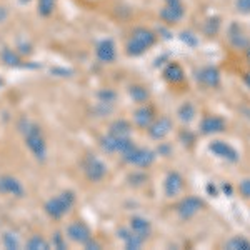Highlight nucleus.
<instances>
[{
    "instance_id": "2f4dec72",
    "label": "nucleus",
    "mask_w": 250,
    "mask_h": 250,
    "mask_svg": "<svg viewBox=\"0 0 250 250\" xmlns=\"http://www.w3.org/2000/svg\"><path fill=\"white\" fill-rule=\"evenodd\" d=\"M54 247L65 249V244H63V239H62V235H60V233H55V235H54Z\"/></svg>"
},
{
    "instance_id": "f3484780",
    "label": "nucleus",
    "mask_w": 250,
    "mask_h": 250,
    "mask_svg": "<svg viewBox=\"0 0 250 250\" xmlns=\"http://www.w3.org/2000/svg\"><path fill=\"white\" fill-rule=\"evenodd\" d=\"M128 229H130L135 235L142 237L144 240H147L148 235H150V232H152L150 222H148L147 219H142V217H134V219L130 220V227Z\"/></svg>"
},
{
    "instance_id": "a211bd4d",
    "label": "nucleus",
    "mask_w": 250,
    "mask_h": 250,
    "mask_svg": "<svg viewBox=\"0 0 250 250\" xmlns=\"http://www.w3.org/2000/svg\"><path fill=\"white\" fill-rule=\"evenodd\" d=\"M119 235H120V239L124 240L125 249H128V250H139L144 245V242H145L142 237L135 235L130 229H120Z\"/></svg>"
},
{
    "instance_id": "393cba45",
    "label": "nucleus",
    "mask_w": 250,
    "mask_h": 250,
    "mask_svg": "<svg viewBox=\"0 0 250 250\" xmlns=\"http://www.w3.org/2000/svg\"><path fill=\"white\" fill-rule=\"evenodd\" d=\"M128 94H130L132 100L137 104H144L148 100V97H150V94H148V90L142 85H132L130 90H128Z\"/></svg>"
},
{
    "instance_id": "1a4fd4ad",
    "label": "nucleus",
    "mask_w": 250,
    "mask_h": 250,
    "mask_svg": "<svg viewBox=\"0 0 250 250\" xmlns=\"http://www.w3.org/2000/svg\"><path fill=\"white\" fill-rule=\"evenodd\" d=\"M184 17V5L180 0H165V7L160 10V19L167 23H177Z\"/></svg>"
},
{
    "instance_id": "2eb2a0df",
    "label": "nucleus",
    "mask_w": 250,
    "mask_h": 250,
    "mask_svg": "<svg viewBox=\"0 0 250 250\" xmlns=\"http://www.w3.org/2000/svg\"><path fill=\"white\" fill-rule=\"evenodd\" d=\"M97 59L100 60L102 63H112L117 57V50H115V43L112 40H102V42L97 45L95 48Z\"/></svg>"
},
{
    "instance_id": "4c0bfd02",
    "label": "nucleus",
    "mask_w": 250,
    "mask_h": 250,
    "mask_svg": "<svg viewBox=\"0 0 250 250\" xmlns=\"http://www.w3.org/2000/svg\"><path fill=\"white\" fill-rule=\"evenodd\" d=\"M247 55H249V59H250V48H249V54Z\"/></svg>"
},
{
    "instance_id": "72a5a7b5",
    "label": "nucleus",
    "mask_w": 250,
    "mask_h": 250,
    "mask_svg": "<svg viewBox=\"0 0 250 250\" xmlns=\"http://www.w3.org/2000/svg\"><path fill=\"white\" fill-rule=\"evenodd\" d=\"M222 190H224L225 195H229V197H230L232 193H233V188H232L230 184H224V185H222Z\"/></svg>"
},
{
    "instance_id": "5701e85b",
    "label": "nucleus",
    "mask_w": 250,
    "mask_h": 250,
    "mask_svg": "<svg viewBox=\"0 0 250 250\" xmlns=\"http://www.w3.org/2000/svg\"><path fill=\"white\" fill-rule=\"evenodd\" d=\"M229 39H230L232 45H233V47H237V48H245V47H247V43H249V40L245 39V35L242 34V30H240L237 25H232L230 35H229Z\"/></svg>"
},
{
    "instance_id": "c756f323",
    "label": "nucleus",
    "mask_w": 250,
    "mask_h": 250,
    "mask_svg": "<svg viewBox=\"0 0 250 250\" xmlns=\"http://www.w3.org/2000/svg\"><path fill=\"white\" fill-rule=\"evenodd\" d=\"M239 192H240L242 197H245V199H250V177H249V179H244L239 184Z\"/></svg>"
},
{
    "instance_id": "a878e982",
    "label": "nucleus",
    "mask_w": 250,
    "mask_h": 250,
    "mask_svg": "<svg viewBox=\"0 0 250 250\" xmlns=\"http://www.w3.org/2000/svg\"><path fill=\"white\" fill-rule=\"evenodd\" d=\"M48 242L40 235H34L30 237L29 242H27V249L29 250H48Z\"/></svg>"
},
{
    "instance_id": "6e6552de",
    "label": "nucleus",
    "mask_w": 250,
    "mask_h": 250,
    "mask_svg": "<svg viewBox=\"0 0 250 250\" xmlns=\"http://www.w3.org/2000/svg\"><path fill=\"white\" fill-rule=\"evenodd\" d=\"M83 172H85L87 179L90 180V182H100V180L105 177L107 167L100 162L97 157L88 155L85 157V160H83Z\"/></svg>"
},
{
    "instance_id": "20e7f679",
    "label": "nucleus",
    "mask_w": 250,
    "mask_h": 250,
    "mask_svg": "<svg viewBox=\"0 0 250 250\" xmlns=\"http://www.w3.org/2000/svg\"><path fill=\"white\" fill-rule=\"evenodd\" d=\"M124 160L130 165H135V167H150L155 160V152L148 150V148H142V147H132L127 154H124Z\"/></svg>"
},
{
    "instance_id": "f704fd0d",
    "label": "nucleus",
    "mask_w": 250,
    "mask_h": 250,
    "mask_svg": "<svg viewBox=\"0 0 250 250\" xmlns=\"http://www.w3.org/2000/svg\"><path fill=\"white\" fill-rule=\"evenodd\" d=\"M207 190H208V193H210L212 197H217V187H215V185L208 184L207 185Z\"/></svg>"
},
{
    "instance_id": "9d476101",
    "label": "nucleus",
    "mask_w": 250,
    "mask_h": 250,
    "mask_svg": "<svg viewBox=\"0 0 250 250\" xmlns=\"http://www.w3.org/2000/svg\"><path fill=\"white\" fill-rule=\"evenodd\" d=\"M227 128V122L224 117L220 115H207L200 122V132L204 135H213V134H222Z\"/></svg>"
},
{
    "instance_id": "f8f14e48",
    "label": "nucleus",
    "mask_w": 250,
    "mask_h": 250,
    "mask_svg": "<svg viewBox=\"0 0 250 250\" xmlns=\"http://www.w3.org/2000/svg\"><path fill=\"white\" fill-rule=\"evenodd\" d=\"M67 237L77 244H85L92 239V233L83 222H74L67 227Z\"/></svg>"
},
{
    "instance_id": "f257e3e1",
    "label": "nucleus",
    "mask_w": 250,
    "mask_h": 250,
    "mask_svg": "<svg viewBox=\"0 0 250 250\" xmlns=\"http://www.w3.org/2000/svg\"><path fill=\"white\" fill-rule=\"evenodd\" d=\"M155 34L152 30L145 29V27H139V29H135L132 32L130 39H128L127 45V54L130 55V57H139V55H142L144 52H147L148 48L155 43Z\"/></svg>"
},
{
    "instance_id": "c85d7f7f",
    "label": "nucleus",
    "mask_w": 250,
    "mask_h": 250,
    "mask_svg": "<svg viewBox=\"0 0 250 250\" xmlns=\"http://www.w3.org/2000/svg\"><path fill=\"white\" fill-rule=\"evenodd\" d=\"M3 245H5V249H9V250H17L20 247L19 239L10 232H7L5 235H3Z\"/></svg>"
},
{
    "instance_id": "4be33fe9",
    "label": "nucleus",
    "mask_w": 250,
    "mask_h": 250,
    "mask_svg": "<svg viewBox=\"0 0 250 250\" xmlns=\"http://www.w3.org/2000/svg\"><path fill=\"white\" fill-rule=\"evenodd\" d=\"M195 107H193L192 102H185L182 105L179 107V110H177V115H179V119L182 120L184 124H190L193 119H195Z\"/></svg>"
},
{
    "instance_id": "e433bc0d",
    "label": "nucleus",
    "mask_w": 250,
    "mask_h": 250,
    "mask_svg": "<svg viewBox=\"0 0 250 250\" xmlns=\"http://www.w3.org/2000/svg\"><path fill=\"white\" fill-rule=\"evenodd\" d=\"M244 82H245V85L250 88V72H247V74L244 75Z\"/></svg>"
},
{
    "instance_id": "58836bf2",
    "label": "nucleus",
    "mask_w": 250,
    "mask_h": 250,
    "mask_svg": "<svg viewBox=\"0 0 250 250\" xmlns=\"http://www.w3.org/2000/svg\"><path fill=\"white\" fill-rule=\"evenodd\" d=\"M0 85H2V80H0Z\"/></svg>"
},
{
    "instance_id": "7c9ffc66",
    "label": "nucleus",
    "mask_w": 250,
    "mask_h": 250,
    "mask_svg": "<svg viewBox=\"0 0 250 250\" xmlns=\"http://www.w3.org/2000/svg\"><path fill=\"white\" fill-rule=\"evenodd\" d=\"M237 10L242 14H250V0H237Z\"/></svg>"
},
{
    "instance_id": "7ed1b4c3",
    "label": "nucleus",
    "mask_w": 250,
    "mask_h": 250,
    "mask_svg": "<svg viewBox=\"0 0 250 250\" xmlns=\"http://www.w3.org/2000/svg\"><path fill=\"white\" fill-rule=\"evenodd\" d=\"M74 204H75L74 192H70V190L62 192L60 195L54 197V199H50L45 204V212L52 217V219H60V217H63L68 210H70Z\"/></svg>"
},
{
    "instance_id": "c9c22d12",
    "label": "nucleus",
    "mask_w": 250,
    "mask_h": 250,
    "mask_svg": "<svg viewBox=\"0 0 250 250\" xmlns=\"http://www.w3.org/2000/svg\"><path fill=\"white\" fill-rule=\"evenodd\" d=\"M85 247H87V249H100V245L97 244L95 240L92 242V239H90V240H88V242H85Z\"/></svg>"
},
{
    "instance_id": "dca6fc26",
    "label": "nucleus",
    "mask_w": 250,
    "mask_h": 250,
    "mask_svg": "<svg viewBox=\"0 0 250 250\" xmlns=\"http://www.w3.org/2000/svg\"><path fill=\"white\" fill-rule=\"evenodd\" d=\"M0 192L7 193V195L22 197L23 187L17 179H14V177H10V175H3V177H0Z\"/></svg>"
},
{
    "instance_id": "4468645a",
    "label": "nucleus",
    "mask_w": 250,
    "mask_h": 250,
    "mask_svg": "<svg viewBox=\"0 0 250 250\" xmlns=\"http://www.w3.org/2000/svg\"><path fill=\"white\" fill-rule=\"evenodd\" d=\"M164 190L167 197H177L184 190V179L179 172H170L164 182Z\"/></svg>"
},
{
    "instance_id": "aec40b11",
    "label": "nucleus",
    "mask_w": 250,
    "mask_h": 250,
    "mask_svg": "<svg viewBox=\"0 0 250 250\" xmlns=\"http://www.w3.org/2000/svg\"><path fill=\"white\" fill-rule=\"evenodd\" d=\"M134 120L140 128H148V125L154 122V110H152V107H140L139 110H135Z\"/></svg>"
},
{
    "instance_id": "412c9836",
    "label": "nucleus",
    "mask_w": 250,
    "mask_h": 250,
    "mask_svg": "<svg viewBox=\"0 0 250 250\" xmlns=\"http://www.w3.org/2000/svg\"><path fill=\"white\" fill-rule=\"evenodd\" d=\"M130 124L127 120H115L114 124L110 125V132L108 134L114 137H130Z\"/></svg>"
},
{
    "instance_id": "473e14b6",
    "label": "nucleus",
    "mask_w": 250,
    "mask_h": 250,
    "mask_svg": "<svg viewBox=\"0 0 250 250\" xmlns=\"http://www.w3.org/2000/svg\"><path fill=\"white\" fill-rule=\"evenodd\" d=\"M100 99H102V102H107V99H110V100H114L115 99V94L114 92H110V90H104V92H100Z\"/></svg>"
},
{
    "instance_id": "39448f33",
    "label": "nucleus",
    "mask_w": 250,
    "mask_h": 250,
    "mask_svg": "<svg viewBox=\"0 0 250 250\" xmlns=\"http://www.w3.org/2000/svg\"><path fill=\"white\" fill-rule=\"evenodd\" d=\"M132 147H134V142L130 140V137H114L108 134L107 137L102 139V148L105 152H108V154L117 152V154L124 155V154H127Z\"/></svg>"
},
{
    "instance_id": "ddd939ff",
    "label": "nucleus",
    "mask_w": 250,
    "mask_h": 250,
    "mask_svg": "<svg viewBox=\"0 0 250 250\" xmlns=\"http://www.w3.org/2000/svg\"><path fill=\"white\" fill-rule=\"evenodd\" d=\"M197 80H199V83H202L204 87L217 88L220 85V72L213 67H204L202 70H199V74H197Z\"/></svg>"
},
{
    "instance_id": "6ab92c4d",
    "label": "nucleus",
    "mask_w": 250,
    "mask_h": 250,
    "mask_svg": "<svg viewBox=\"0 0 250 250\" xmlns=\"http://www.w3.org/2000/svg\"><path fill=\"white\" fill-rule=\"evenodd\" d=\"M164 79L170 83H180L185 79L184 68L180 67L179 63H168V65L164 68Z\"/></svg>"
},
{
    "instance_id": "0eeeda50",
    "label": "nucleus",
    "mask_w": 250,
    "mask_h": 250,
    "mask_svg": "<svg viewBox=\"0 0 250 250\" xmlns=\"http://www.w3.org/2000/svg\"><path fill=\"white\" fill-rule=\"evenodd\" d=\"M204 208V202L199 197H185V199L177 205V213L182 220H190Z\"/></svg>"
},
{
    "instance_id": "bb28decb",
    "label": "nucleus",
    "mask_w": 250,
    "mask_h": 250,
    "mask_svg": "<svg viewBox=\"0 0 250 250\" xmlns=\"http://www.w3.org/2000/svg\"><path fill=\"white\" fill-rule=\"evenodd\" d=\"M55 9V0H39V14L42 17H50Z\"/></svg>"
},
{
    "instance_id": "423d86ee",
    "label": "nucleus",
    "mask_w": 250,
    "mask_h": 250,
    "mask_svg": "<svg viewBox=\"0 0 250 250\" xmlns=\"http://www.w3.org/2000/svg\"><path fill=\"white\" fill-rule=\"evenodd\" d=\"M208 152L222 160H227L230 164L239 162V152L230 144L224 142V140H213V142L208 144Z\"/></svg>"
},
{
    "instance_id": "9b49d317",
    "label": "nucleus",
    "mask_w": 250,
    "mask_h": 250,
    "mask_svg": "<svg viewBox=\"0 0 250 250\" xmlns=\"http://www.w3.org/2000/svg\"><path fill=\"white\" fill-rule=\"evenodd\" d=\"M172 130V120L168 117H160V119L154 120L148 125V135L155 140H162L165 139Z\"/></svg>"
},
{
    "instance_id": "f03ea898",
    "label": "nucleus",
    "mask_w": 250,
    "mask_h": 250,
    "mask_svg": "<svg viewBox=\"0 0 250 250\" xmlns=\"http://www.w3.org/2000/svg\"><path fill=\"white\" fill-rule=\"evenodd\" d=\"M25 144H27V147H29V150L35 155V159H39V160L45 159L47 145H45V140H43L42 132H40L39 125L27 122V127H25Z\"/></svg>"
},
{
    "instance_id": "cd10ccee",
    "label": "nucleus",
    "mask_w": 250,
    "mask_h": 250,
    "mask_svg": "<svg viewBox=\"0 0 250 250\" xmlns=\"http://www.w3.org/2000/svg\"><path fill=\"white\" fill-rule=\"evenodd\" d=\"M2 60L7 63V65H20L19 55L15 54L14 50H10V48H5V50L2 52Z\"/></svg>"
},
{
    "instance_id": "b1692460",
    "label": "nucleus",
    "mask_w": 250,
    "mask_h": 250,
    "mask_svg": "<svg viewBox=\"0 0 250 250\" xmlns=\"http://www.w3.org/2000/svg\"><path fill=\"white\" fill-rule=\"evenodd\" d=\"M225 249H229V250H250V240L245 239V237H242V235L232 237V239L225 244Z\"/></svg>"
}]
</instances>
